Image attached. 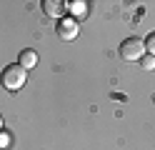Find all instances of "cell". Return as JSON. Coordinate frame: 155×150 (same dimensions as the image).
<instances>
[{"label":"cell","instance_id":"6","mask_svg":"<svg viewBox=\"0 0 155 150\" xmlns=\"http://www.w3.org/2000/svg\"><path fill=\"white\" fill-rule=\"evenodd\" d=\"M65 5H68V10H70L73 20H80V18L88 15V3H85V0H73V3H65Z\"/></svg>","mask_w":155,"mask_h":150},{"label":"cell","instance_id":"10","mask_svg":"<svg viewBox=\"0 0 155 150\" xmlns=\"http://www.w3.org/2000/svg\"><path fill=\"white\" fill-rule=\"evenodd\" d=\"M3 125H5V120H3V115H0V133H3Z\"/></svg>","mask_w":155,"mask_h":150},{"label":"cell","instance_id":"7","mask_svg":"<svg viewBox=\"0 0 155 150\" xmlns=\"http://www.w3.org/2000/svg\"><path fill=\"white\" fill-rule=\"evenodd\" d=\"M143 43H145V53H148V55H153V58H155V30H153V33H150L148 38L143 40Z\"/></svg>","mask_w":155,"mask_h":150},{"label":"cell","instance_id":"5","mask_svg":"<svg viewBox=\"0 0 155 150\" xmlns=\"http://www.w3.org/2000/svg\"><path fill=\"white\" fill-rule=\"evenodd\" d=\"M18 65H20V68H25V70L35 68V65H38V53H35V50H30V48H25L23 53L18 55Z\"/></svg>","mask_w":155,"mask_h":150},{"label":"cell","instance_id":"4","mask_svg":"<svg viewBox=\"0 0 155 150\" xmlns=\"http://www.w3.org/2000/svg\"><path fill=\"white\" fill-rule=\"evenodd\" d=\"M65 10H68V5L60 3V0H43V13L48 18H53V20H63Z\"/></svg>","mask_w":155,"mask_h":150},{"label":"cell","instance_id":"2","mask_svg":"<svg viewBox=\"0 0 155 150\" xmlns=\"http://www.w3.org/2000/svg\"><path fill=\"white\" fill-rule=\"evenodd\" d=\"M148 55L145 53V43L140 38H125L120 45V58L128 60V63H140V60Z\"/></svg>","mask_w":155,"mask_h":150},{"label":"cell","instance_id":"3","mask_svg":"<svg viewBox=\"0 0 155 150\" xmlns=\"http://www.w3.org/2000/svg\"><path fill=\"white\" fill-rule=\"evenodd\" d=\"M55 30H58V38H60V40H68V43L80 35V25H78V20H73V18H63V20H58Z\"/></svg>","mask_w":155,"mask_h":150},{"label":"cell","instance_id":"1","mask_svg":"<svg viewBox=\"0 0 155 150\" xmlns=\"http://www.w3.org/2000/svg\"><path fill=\"white\" fill-rule=\"evenodd\" d=\"M0 83L8 93H18V90H23V85L28 83V70L20 68L18 63H10L3 68V73H0Z\"/></svg>","mask_w":155,"mask_h":150},{"label":"cell","instance_id":"8","mask_svg":"<svg viewBox=\"0 0 155 150\" xmlns=\"http://www.w3.org/2000/svg\"><path fill=\"white\" fill-rule=\"evenodd\" d=\"M140 68H143V70H155V58H153V55H145V58L140 60Z\"/></svg>","mask_w":155,"mask_h":150},{"label":"cell","instance_id":"9","mask_svg":"<svg viewBox=\"0 0 155 150\" xmlns=\"http://www.w3.org/2000/svg\"><path fill=\"white\" fill-rule=\"evenodd\" d=\"M8 143H10V138H8L5 133H0V148H8Z\"/></svg>","mask_w":155,"mask_h":150}]
</instances>
